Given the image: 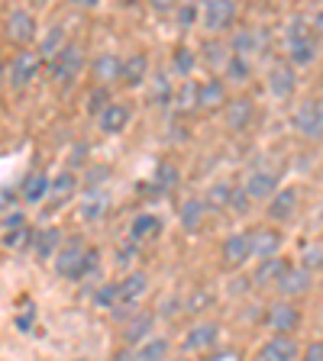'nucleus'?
<instances>
[{"label":"nucleus","instance_id":"nucleus-1","mask_svg":"<svg viewBox=\"0 0 323 361\" xmlns=\"http://www.w3.org/2000/svg\"><path fill=\"white\" fill-rule=\"evenodd\" d=\"M52 268L61 281L68 284H81L100 274V248L88 245L81 235H71V239L61 242V248L55 252Z\"/></svg>","mask_w":323,"mask_h":361},{"label":"nucleus","instance_id":"nucleus-2","mask_svg":"<svg viewBox=\"0 0 323 361\" xmlns=\"http://www.w3.org/2000/svg\"><path fill=\"white\" fill-rule=\"evenodd\" d=\"M320 42L323 39L314 32L310 16H291V20L285 23V30H281V49H285V59L291 61L298 71L317 65V59H320Z\"/></svg>","mask_w":323,"mask_h":361},{"label":"nucleus","instance_id":"nucleus-3","mask_svg":"<svg viewBox=\"0 0 323 361\" xmlns=\"http://www.w3.org/2000/svg\"><path fill=\"white\" fill-rule=\"evenodd\" d=\"M84 68H88V55H84V49L78 42H71V39H68L65 49H59L52 59L45 61L49 81H52L55 87H65V90L84 75Z\"/></svg>","mask_w":323,"mask_h":361},{"label":"nucleus","instance_id":"nucleus-4","mask_svg":"<svg viewBox=\"0 0 323 361\" xmlns=\"http://www.w3.org/2000/svg\"><path fill=\"white\" fill-rule=\"evenodd\" d=\"M42 71H45L42 55H39L33 45H20V49L7 59V87L10 90H26L30 84L39 81Z\"/></svg>","mask_w":323,"mask_h":361},{"label":"nucleus","instance_id":"nucleus-5","mask_svg":"<svg viewBox=\"0 0 323 361\" xmlns=\"http://www.w3.org/2000/svg\"><path fill=\"white\" fill-rule=\"evenodd\" d=\"M240 26L236 0H201V30L207 36H230Z\"/></svg>","mask_w":323,"mask_h":361},{"label":"nucleus","instance_id":"nucleus-6","mask_svg":"<svg viewBox=\"0 0 323 361\" xmlns=\"http://www.w3.org/2000/svg\"><path fill=\"white\" fill-rule=\"evenodd\" d=\"M39 32H42L39 30V16L30 4L10 7L7 13H4V36H7V42H13L16 49H20V45H36Z\"/></svg>","mask_w":323,"mask_h":361},{"label":"nucleus","instance_id":"nucleus-7","mask_svg":"<svg viewBox=\"0 0 323 361\" xmlns=\"http://www.w3.org/2000/svg\"><path fill=\"white\" fill-rule=\"evenodd\" d=\"M291 126L304 142H323V100L320 97L301 100L291 116Z\"/></svg>","mask_w":323,"mask_h":361},{"label":"nucleus","instance_id":"nucleus-8","mask_svg":"<svg viewBox=\"0 0 323 361\" xmlns=\"http://www.w3.org/2000/svg\"><path fill=\"white\" fill-rule=\"evenodd\" d=\"M220 338H223V326L217 319H197L184 338H181V352H194V355H211L213 348L220 345Z\"/></svg>","mask_w":323,"mask_h":361},{"label":"nucleus","instance_id":"nucleus-9","mask_svg":"<svg viewBox=\"0 0 323 361\" xmlns=\"http://www.w3.org/2000/svg\"><path fill=\"white\" fill-rule=\"evenodd\" d=\"M262 323H265L269 332H288V336H291V332L301 329L304 316H301V310H298V303L288 300V297H281V300H275V303L265 307Z\"/></svg>","mask_w":323,"mask_h":361},{"label":"nucleus","instance_id":"nucleus-10","mask_svg":"<svg viewBox=\"0 0 323 361\" xmlns=\"http://www.w3.org/2000/svg\"><path fill=\"white\" fill-rule=\"evenodd\" d=\"M294 90H298V68L291 61H275V65L265 71V94L271 100H291Z\"/></svg>","mask_w":323,"mask_h":361},{"label":"nucleus","instance_id":"nucleus-11","mask_svg":"<svg viewBox=\"0 0 323 361\" xmlns=\"http://www.w3.org/2000/svg\"><path fill=\"white\" fill-rule=\"evenodd\" d=\"M146 293H149V274L146 271H129L123 281H117V307L110 313L117 316L120 310H136V303H143Z\"/></svg>","mask_w":323,"mask_h":361},{"label":"nucleus","instance_id":"nucleus-12","mask_svg":"<svg viewBox=\"0 0 323 361\" xmlns=\"http://www.w3.org/2000/svg\"><path fill=\"white\" fill-rule=\"evenodd\" d=\"M220 262L223 268L236 271L246 268V262H252V229H242V233H230L223 242H220Z\"/></svg>","mask_w":323,"mask_h":361},{"label":"nucleus","instance_id":"nucleus-13","mask_svg":"<svg viewBox=\"0 0 323 361\" xmlns=\"http://www.w3.org/2000/svg\"><path fill=\"white\" fill-rule=\"evenodd\" d=\"M94 123H98L100 135H120V133H127L129 123H133V106H129L127 100H110V104L94 116Z\"/></svg>","mask_w":323,"mask_h":361},{"label":"nucleus","instance_id":"nucleus-14","mask_svg":"<svg viewBox=\"0 0 323 361\" xmlns=\"http://www.w3.org/2000/svg\"><path fill=\"white\" fill-rule=\"evenodd\" d=\"M256 355L262 361H298L301 358V345H298V338L288 336V332H271L262 345H259Z\"/></svg>","mask_w":323,"mask_h":361},{"label":"nucleus","instance_id":"nucleus-15","mask_svg":"<svg viewBox=\"0 0 323 361\" xmlns=\"http://www.w3.org/2000/svg\"><path fill=\"white\" fill-rule=\"evenodd\" d=\"M310 287H314V271H307L301 262H298V264H288L285 268V274H281V281L275 284V290H278V297L298 300V297L310 293Z\"/></svg>","mask_w":323,"mask_h":361},{"label":"nucleus","instance_id":"nucleus-16","mask_svg":"<svg viewBox=\"0 0 323 361\" xmlns=\"http://www.w3.org/2000/svg\"><path fill=\"white\" fill-rule=\"evenodd\" d=\"M223 120L230 133H249L256 123V100L249 97H230L223 104Z\"/></svg>","mask_w":323,"mask_h":361},{"label":"nucleus","instance_id":"nucleus-17","mask_svg":"<svg viewBox=\"0 0 323 361\" xmlns=\"http://www.w3.org/2000/svg\"><path fill=\"white\" fill-rule=\"evenodd\" d=\"M152 75V65H149V55L146 52H129L123 55V68H120V84L127 90H139L149 84Z\"/></svg>","mask_w":323,"mask_h":361},{"label":"nucleus","instance_id":"nucleus-18","mask_svg":"<svg viewBox=\"0 0 323 361\" xmlns=\"http://www.w3.org/2000/svg\"><path fill=\"white\" fill-rule=\"evenodd\" d=\"M78 190H81V178H78L71 168H61L59 174H52V188H49V200L45 203H49L52 210H59V207L75 200Z\"/></svg>","mask_w":323,"mask_h":361},{"label":"nucleus","instance_id":"nucleus-19","mask_svg":"<svg viewBox=\"0 0 323 361\" xmlns=\"http://www.w3.org/2000/svg\"><path fill=\"white\" fill-rule=\"evenodd\" d=\"M298 203H301L298 188H278L269 197V203H265V216H269L271 223H288V219L298 213Z\"/></svg>","mask_w":323,"mask_h":361},{"label":"nucleus","instance_id":"nucleus-20","mask_svg":"<svg viewBox=\"0 0 323 361\" xmlns=\"http://www.w3.org/2000/svg\"><path fill=\"white\" fill-rule=\"evenodd\" d=\"M226 87H230V84H226L223 78H204V81H197V110H204V113L223 110V104L230 100Z\"/></svg>","mask_w":323,"mask_h":361},{"label":"nucleus","instance_id":"nucleus-21","mask_svg":"<svg viewBox=\"0 0 323 361\" xmlns=\"http://www.w3.org/2000/svg\"><path fill=\"white\" fill-rule=\"evenodd\" d=\"M242 188H246V194L252 197V200H269L275 190L281 188V174L271 171V168H256V171H249L246 180H242Z\"/></svg>","mask_w":323,"mask_h":361},{"label":"nucleus","instance_id":"nucleus-22","mask_svg":"<svg viewBox=\"0 0 323 361\" xmlns=\"http://www.w3.org/2000/svg\"><path fill=\"white\" fill-rule=\"evenodd\" d=\"M120 68H123V55L110 52V49H104V52H98L94 59H90V81L94 84H120Z\"/></svg>","mask_w":323,"mask_h":361},{"label":"nucleus","instance_id":"nucleus-23","mask_svg":"<svg viewBox=\"0 0 323 361\" xmlns=\"http://www.w3.org/2000/svg\"><path fill=\"white\" fill-rule=\"evenodd\" d=\"M49 188H52V174L30 171L26 178L20 180V190H16V197H20L26 207H39V203L49 200Z\"/></svg>","mask_w":323,"mask_h":361},{"label":"nucleus","instance_id":"nucleus-24","mask_svg":"<svg viewBox=\"0 0 323 361\" xmlns=\"http://www.w3.org/2000/svg\"><path fill=\"white\" fill-rule=\"evenodd\" d=\"M110 213V190L104 188H88L81 197V207H78V216H81V223H100V219Z\"/></svg>","mask_w":323,"mask_h":361},{"label":"nucleus","instance_id":"nucleus-25","mask_svg":"<svg viewBox=\"0 0 323 361\" xmlns=\"http://www.w3.org/2000/svg\"><path fill=\"white\" fill-rule=\"evenodd\" d=\"M152 329H155V313H149V310H133V316H129L127 323H123V345L127 348H136L143 338L152 336Z\"/></svg>","mask_w":323,"mask_h":361},{"label":"nucleus","instance_id":"nucleus-26","mask_svg":"<svg viewBox=\"0 0 323 361\" xmlns=\"http://www.w3.org/2000/svg\"><path fill=\"white\" fill-rule=\"evenodd\" d=\"M168 68H172V75L178 78V81H188V78H194L197 68H201V52L188 42H178L172 59H168Z\"/></svg>","mask_w":323,"mask_h":361},{"label":"nucleus","instance_id":"nucleus-27","mask_svg":"<svg viewBox=\"0 0 323 361\" xmlns=\"http://www.w3.org/2000/svg\"><path fill=\"white\" fill-rule=\"evenodd\" d=\"M61 242H65V235H61L59 226H42V229H36V233H33L30 252L39 258V262H52L55 252L61 248Z\"/></svg>","mask_w":323,"mask_h":361},{"label":"nucleus","instance_id":"nucleus-28","mask_svg":"<svg viewBox=\"0 0 323 361\" xmlns=\"http://www.w3.org/2000/svg\"><path fill=\"white\" fill-rule=\"evenodd\" d=\"M207 213L211 210H207V200H204V197H188V200H181V207H178V226L188 235H194V233H201Z\"/></svg>","mask_w":323,"mask_h":361},{"label":"nucleus","instance_id":"nucleus-29","mask_svg":"<svg viewBox=\"0 0 323 361\" xmlns=\"http://www.w3.org/2000/svg\"><path fill=\"white\" fill-rule=\"evenodd\" d=\"M127 235H129L133 242H139V245H146V242L158 239V235H162V216H158V213H149V210L136 213V216L129 219Z\"/></svg>","mask_w":323,"mask_h":361},{"label":"nucleus","instance_id":"nucleus-30","mask_svg":"<svg viewBox=\"0 0 323 361\" xmlns=\"http://www.w3.org/2000/svg\"><path fill=\"white\" fill-rule=\"evenodd\" d=\"M281 245H285V239H281L278 229H271V226H259V229H252V258H271V255H281Z\"/></svg>","mask_w":323,"mask_h":361},{"label":"nucleus","instance_id":"nucleus-31","mask_svg":"<svg viewBox=\"0 0 323 361\" xmlns=\"http://www.w3.org/2000/svg\"><path fill=\"white\" fill-rule=\"evenodd\" d=\"M220 78H223L230 87H246V84L252 81V61H249V55L230 52V59H226V65H223V71H220Z\"/></svg>","mask_w":323,"mask_h":361},{"label":"nucleus","instance_id":"nucleus-32","mask_svg":"<svg viewBox=\"0 0 323 361\" xmlns=\"http://www.w3.org/2000/svg\"><path fill=\"white\" fill-rule=\"evenodd\" d=\"M65 45H68V30L61 26V23H49V26L39 32V39H36V52L49 61L59 49H65Z\"/></svg>","mask_w":323,"mask_h":361},{"label":"nucleus","instance_id":"nucleus-33","mask_svg":"<svg viewBox=\"0 0 323 361\" xmlns=\"http://www.w3.org/2000/svg\"><path fill=\"white\" fill-rule=\"evenodd\" d=\"M288 262L281 255H271V258H259L256 271H252V281H256V287H275L281 281V274H285Z\"/></svg>","mask_w":323,"mask_h":361},{"label":"nucleus","instance_id":"nucleus-34","mask_svg":"<svg viewBox=\"0 0 323 361\" xmlns=\"http://www.w3.org/2000/svg\"><path fill=\"white\" fill-rule=\"evenodd\" d=\"M172 20L181 36H191V32L201 26V0H181L178 7H175Z\"/></svg>","mask_w":323,"mask_h":361},{"label":"nucleus","instance_id":"nucleus-35","mask_svg":"<svg viewBox=\"0 0 323 361\" xmlns=\"http://www.w3.org/2000/svg\"><path fill=\"white\" fill-rule=\"evenodd\" d=\"M230 49L240 55H256L259 49H262V32H259L256 26H236V30L230 32Z\"/></svg>","mask_w":323,"mask_h":361},{"label":"nucleus","instance_id":"nucleus-36","mask_svg":"<svg viewBox=\"0 0 323 361\" xmlns=\"http://www.w3.org/2000/svg\"><path fill=\"white\" fill-rule=\"evenodd\" d=\"M172 352V342L165 336H149L143 338L136 348H129V358H143V361H158V358H168Z\"/></svg>","mask_w":323,"mask_h":361},{"label":"nucleus","instance_id":"nucleus-37","mask_svg":"<svg viewBox=\"0 0 323 361\" xmlns=\"http://www.w3.org/2000/svg\"><path fill=\"white\" fill-rule=\"evenodd\" d=\"M217 39L220 36H211V42H204L201 49H197V52H201V61L211 68V71H223L226 59H230V52H233L230 42H217Z\"/></svg>","mask_w":323,"mask_h":361},{"label":"nucleus","instance_id":"nucleus-38","mask_svg":"<svg viewBox=\"0 0 323 361\" xmlns=\"http://www.w3.org/2000/svg\"><path fill=\"white\" fill-rule=\"evenodd\" d=\"M233 190H236L233 180H217V184H211V190L204 194V200H207V210H230Z\"/></svg>","mask_w":323,"mask_h":361},{"label":"nucleus","instance_id":"nucleus-39","mask_svg":"<svg viewBox=\"0 0 323 361\" xmlns=\"http://www.w3.org/2000/svg\"><path fill=\"white\" fill-rule=\"evenodd\" d=\"M110 100H113L110 84H94V87L88 90V97H84V113H88L90 120H94V116H98V113L104 110Z\"/></svg>","mask_w":323,"mask_h":361},{"label":"nucleus","instance_id":"nucleus-40","mask_svg":"<svg viewBox=\"0 0 323 361\" xmlns=\"http://www.w3.org/2000/svg\"><path fill=\"white\" fill-rule=\"evenodd\" d=\"M33 229L30 223H23V226H13V229H4V245L13 248V252H20V248H30L33 245Z\"/></svg>","mask_w":323,"mask_h":361},{"label":"nucleus","instance_id":"nucleus-41","mask_svg":"<svg viewBox=\"0 0 323 361\" xmlns=\"http://www.w3.org/2000/svg\"><path fill=\"white\" fill-rule=\"evenodd\" d=\"M90 303L98 310H113L117 307V281H104L90 290Z\"/></svg>","mask_w":323,"mask_h":361},{"label":"nucleus","instance_id":"nucleus-42","mask_svg":"<svg viewBox=\"0 0 323 361\" xmlns=\"http://www.w3.org/2000/svg\"><path fill=\"white\" fill-rule=\"evenodd\" d=\"M152 104L155 106H172L175 104V84L168 75H158L152 84Z\"/></svg>","mask_w":323,"mask_h":361},{"label":"nucleus","instance_id":"nucleus-43","mask_svg":"<svg viewBox=\"0 0 323 361\" xmlns=\"http://www.w3.org/2000/svg\"><path fill=\"white\" fill-rule=\"evenodd\" d=\"M301 264L307 271H323V245L320 242H310V245H304V252H301Z\"/></svg>","mask_w":323,"mask_h":361},{"label":"nucleus","instance_id":"nucleus-44","mask_svg":"<svg viewBox=\"0 0 323 361\" xmlns=\"http://www.w3.org/2000/svg\"><path fill=\"white\" fill-rule=\"evenodd\" d=\"M13 323H16V329H20V332H26V336H30V332L36 329V307H33L30 300H23V310L16 313Z\"/></svg>","mask_w":323,"mask_h":361},{"label":"nucleus","instance_id":"nucleus-45","mask_svg":"<svg viewBox=\"0 0 323 361\" xmlns=\"http://www.w3.org/2000/svg\"><path fill=\"white\" fill-rule=\"evenodd\" d=\"M139 248H143V245H139V242H133V239L127 235V242L117 248V264H120V268H133L136 258H139V255H136Z\"/></svg>","mask_w":323,"mask_h":361},{"label":"nucleus","instance_id":"nucleus-46","mask_svg":"<svg viewBox=\"0 0 323 361\" xmlns=\"http://www.w3.org/2000/svg\"><path fill=\"white\" fill-rule=\"evenodd\" d=\"M175 184H178V168H175V165H158L155 188L158 190H175Z\"/></svg>","mask_w":323,"mask_h":361},{"label":"nucleus","instance_id":"nucleus-47","mask_svg":"<svg viewBox=\"0 0 323 361\" xmlns=\"http://www.w3.org/2000/svg\"><path fill=\"white\" fill-rule=\"evenodd\" d=\"M249 207H252V197L246 194V188H236V190H233V200H230V210L240 213V216H242V213H246Z\"/></svg>","mask_w":323,"mask_h":361},{"label":"nucleus","instance_id":"nucleus-48","mask_svg":"<svg viewBox=\"0 0 323 361\" xmlns=\"http://www.w3.org/2000/svg\"><path fill=\"white\" fill-rule=\"evenodd\" d=\"M143 4L152 10V13H158V16H172L181 0H143Z\"/></svg>","mask_w":323,"mask_h":361},{"label":"nucleus","instance_id":"nucleus-49","mask_svg":"<svg viewBox=\"0 0 323 361\" xmlns=\"http://www.w3.org/2000/svg\"><path fill=\"white\" fill-rule=\"evenodd\" d=\"M107 174H110V168L107 165H94V168H88V188H104V180H107Z\"/></svg>","mask_w":323,"mask_h":361},{"label":"nucleus","instance_id":"nucleus-50","mask_svg":"<svg viewBox=\"0 0 323 361\" xmlns=\"http://www.w3.org/2000/svg\"><path fill=\"white\" fill-rule=\"evenodd\" d=\"M301 358L304 361H323V338H314L307 345L301 348Z\"/></svg>","mask_w":323,"mask_h":361},{"label":"nucleus","instance_id":"nucleus-51","mask_svg":"<svg viewBox=\"0 0 323 361\" xmlns=\"http://www.w3.org/2000/svg\"><path fill=\"white\" fill-rule=\"evenodd\" d=\"M211 358L213 361H233V358H240V352H236V348H223V345H217L211 352Z\"/></svg>","mask_w":323,"mask_h":361},{"label":"nucleus","instance_id":"nucleus-52","mask_svg":"<svg viewBox=\"0 0 323 361\" xmlns=\"http://www.w3.org/2000/svg\"><path fill=\"white\" fill-rule=\"evenodd\" d=\"M75 10H84V13H90V10H100L104 7V0H68Z\"/></svg>","mask_w":323,"mask_h":361},{"label":"nucleus","instance_id":"nucleus-53","mask_svg":"<svg viewBox=\"0 0 323 361\" xmlns=\"http://www.w3.org/2000/svg\"><path fill=\"white\" fill-rule=\"evenodd\" d=\"M26 223V216H23V213H13L10 210L7 216H4V229H13V226H23Z\"/></svg>","mask_w":323,"mask_h":361},{"label":"nucleus","instance_id":"nucleus-54","mask_svg":"<svg viewBox=\"0 0 323 361\" xmlns=\"http://www.w3.org/2000/svg\"><path fill=\"white\" fill-rule=\"evenodd\" d=\"M7 207H13V190L4 188L0 190V210H7Z\"/></svg>","mask_w":323,"mask_h":361},{"label":"nucleus","instance_id":"nucleus-55","mask_svg":"<svg viewBox=\"0 0 323 361\" xmlns=\"http://www.w3.org/2000/svg\"><path fill=\"white\" fill-rule=\"evenodd\" d=\"M310 23H314V32L323 39V10H317V13L310 16Z\"/></svg>","mask_w":323,"mask_h":361},{"label":"nucleus","instance_id":"nucleus-56","mask_svg":"<svg viewBox=\"0 0 323 361\" xmlns=\"http://www.w3.org/2000/svg\"><path fill=\"white\" fill-rule=\"evenodd\" d=\"M26 4H30L33 10H45V7H52L55 0H26Z\"/></svg>","mask_w":323,"mask_h":361},{"label":"nucleus","instance_id":"nucleus-57","mask_svg":"<svg viewBox=\"0 0 323 361\" xmlns=\"http://www.w3.org/2000/svg\"><path fill=\"white\" fill-rule=\"evenodd\" d=\"M0 87H7V59H0Z\"/></svg>","mask_w":323,"mask_h":361}]
</instances>
